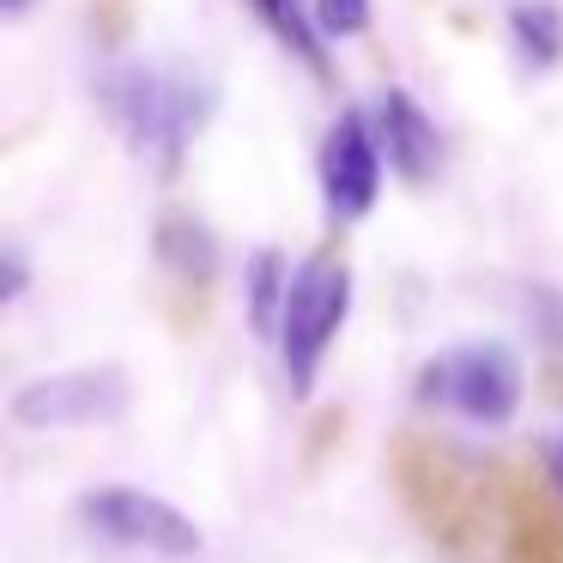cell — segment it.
Returning a JSON list of instances; mask_svg holds the SVG:
<instances>
[{"label": "cell", "mask_w": 563, "mask_h": 563, "mask_svg": "<svg viewBox=\"0 0 563 563\" xmlns=\"http://www.w3.org/2000/svg\"><path fill=\"white\" fill-rule=\"evenodd\" d=\"M98 103L115 122V134L134 152H146L158 170L183 164V146L195 128L212 115V86L183 67H152V62H115L98 79Z\"/></svg>", "instance_id": "cell-1"}, {"label": "cell", "mask_w": 563, "mask_h": 563, "mask_svg": "<svg viewBox=\"0 0 563 563\" xmlns=\"http://www.w3.org/2000/svg\"><path fill=\"white\" fill-rule=\"evenodd\" d=\"M509 43L521 55V67L545 74L563 62V7L558 0H515L509 7Z\"/></svg>", "instance_id": "cell-9"}, {"label": "cell", "mask_w": 563, "mask_h": 563, "mask_svg": "<svg viewBox=\"0 0 563 563\" xmlns=\"http://www.w3.org/2000/svg\"><path fill=\"white\" fill-rule=\"evenodd\" d=\"M509 563H563V521L558 515H527V503H521V521H515V539H509Z\"/></svg>", "instance_id": "cell-13"}, {"label": "cell", "mask_w": 563, "mask_h": 563, "mask_svg": "<svg viewBox=\"0 0 563 563\" xmlns=\"http://www.w3.org/2000/svg\"><path fill=\"white\" fill-rule=\"evenodd\" d=\"M158 261L183 285H207L212 267H219V249H212V231L200 219H188V212H164L158 219Z\"/></svg>", "instance_id": "cell-11"}, {"label": "cell", "mask_w": 563, "mask_h": 563, "mask_svg": "<svg viewBox=\"0 0 563 563\" xmlns=\"http://www.w3.org/2000/svg\"><path fill=\"white\" fill-rule=\"evenodd\" d=\"M0 13H7V19H25V13H31V0H0Z\"/></svg>", "instance_id": "cell-17"}, {"label": "cell", "mask_w": 563, "mask_h": 563, "mask_svg": "<svg viewBox=\"0 0 563 563\" xmlns=\"http://www.w3.org/2000/svg\"><path fill=\"white\" fill-rule=\"evenodd\" d=\"M134 406V382L122 364H74L13 388V424L25 430H86V424H115Z\"/></svg>", "instance_id": "cell-4"}, {"label": "cell", "mask_w": 563, "mask_h": 563, "mask_svg": "<svg viewBox=\"0 0 563 563\" xmlns=\"http://www.w3.org/2000/svg\"><path fill=\"white\" fill-rule=\"evenodd\" d=\"M345 316H352V267L340 255H316L291 273V297H285V321H279V357L291 394H309L321 376V357L340 340Z\"/></svg>", "instance_id": "cell-2"}, {"label": "cell", "mask_w": 563, "mask_h": 563, "mask_svg": "<svg viewBox=\"0 0 563 563\" xmlns=\"http://www.w3.org/2000/svg\"><path fill=\"white\" fill-rule=\"evenodd\" d=\"M25 285H31V267H25V255H19V249H7V303H19V297H25Z\"/></svg>", "instance_id": "cell-16"}, {"label": "cell", "mask_w": 563, "mask_h": 563, "mask_svg": "<svg viewBox=\"0 0 563 563\" xmlns=\"http://www.w3.org/2000/svg\"><path fill=\"white\" fill-rule=\"evenodd\" d=\"M243 297H249V328H255L261 340H279L285 297H291V267H285L279 249H255V255H249Z\"/></svg>", "instance_id": "cell-10"}, {"label": "cell", "mask_w": 563, "mask_h": 563, "mask_svg": "<svg viewBox=\"0 0 563 563\" xmlns=\"http://www.w3.org/2000/svg\"><path fill=\"white\" fill-rule=\"evenodd\" d=\"M376 140H382V158H388L394 176L406 183H424L442 158V140H437V122L418 110L412 91H382L376 103Z\"/></svg>", "instance_id": "cell-8"}, {"label": "cell", "mask_w": 563, "mask_h": 563, "mask_svg": "<svg viewBox=\"0 0 563 563\" xmlns=\"http://www.w3.org/2000/svg\"><path fill=\"white\" fill-rule=\"evenodd\" d=\"M394 473H400V490L406 503L418 509V521L442 539H461L473 527V509H478V490L473 478H461V454L449 449H430V442H406L394 454Z\"/></svg>", "instance_id": "cell-6"}, {"label": "cell", "mask_w": 563, "mask_h": 563, "mask_svg": "<svg viewBox=\"0 0 563 563\" xmlns=\"http://www.w3.org/2000/svg\"><path fill=\"white\" fill-rule=\"evenodd\" d=\"M79 521L91 527L98 539L128 551H152V558H195L207 545L195 515H183L176 503L152 497L140 485H98L79 497Z\"/></svg>", "instance_id": "cell-5"}, {"label": "cell", "mask_w": 563, "mask_h": 563, "mask_svg": "<svg viewBox=\"0 0 563 563\" xmlns=\"http://www.w3.org/2000/svg\"><path fill=\"white\" fill-rule=\"evenodd\" d=\"M249 13H255L261 25L273 31V37H279V49H291L316 79H328V55H321L316 7H303V0H249Z\"/></svg>", "instance_id": "cell-12"}, {"label": "cell", "mask_w": 563, "mask_h": 563, "mask_svg": "<svg viewBox=\"0 0 563 563\" xmlns=\"http://www.w3.org/2000/svg\"><path fill=\"white\" fill-rule=\"evenodd\" d=\"M418 406H454L466 412L473 424H509L521 412V394H527V376L515 364L509 345L497 340H478V345H461V352H442L418 369Z\"/></svg>", "instance_id": "cell-3"}, {"label": "cell", "mask_w": 563, "mask_h": 563, "mask_svg": "<svg viewBox=\"0 0 563 563\" xmlns=\"http://www.w3.org/2000/svg\"><path fill=\"white\" fill-rule=\"evenodd\" d=\"M316 7V25L328 37H364L369 31V0H309Z\"/></svg>", "instance_id": "cell-14"}, {"label": "cell", "mask_w": 563, "mask_h": 563, "mask_svg": "<svg viewBox=\"0 0 563 563\" xmlns=\"http://www.w3.org/2000/svg\"><path fill=\"white\" fill-rule=\"evenodd\" d=\"M539 454H545V478H551V490H558V503H563V430H551V437L539 442Z\"/></svg>", "instance_id": "cell-15"}, {"label": "cell", "mask_w": 563, "mask_h": 563, "mask_svg": "<svg viewBox=\"0 0 563 563\" xmlns=\"http://www.w3.org/2000/svg\"><path fill=\"white\" fill-rule=\"evenodd\" d=\"M321 195H328L333 219H364L382 195V140L357 110H345L328 128V146H321Z\"/></svg>", "instance_id": "cell-7"}]
</instances>
